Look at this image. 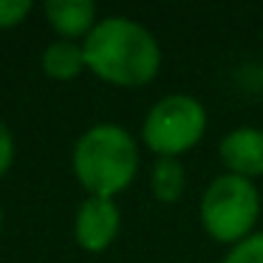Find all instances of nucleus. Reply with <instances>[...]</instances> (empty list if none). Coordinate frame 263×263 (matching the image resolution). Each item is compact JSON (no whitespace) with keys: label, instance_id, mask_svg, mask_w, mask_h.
<instances>
[{"label":"nucleus","instance_id":"1","mask_svg":"<svg viewBox=\"0 0 263 263\" xmlns=\"http://www.w3.org/2000/svg\"><path fill=\"white\" fill-rule=\"evenodd\" d=\"M85 65L93 77L116 88H142L159 77L161 46L147 26L133 17H102L82 40Z\"/></svg>","mask_w":263,"mask_h":263},{"label":"nucleus","instance_id":"2","mask_svg":"<svg viewBox=\"0 0 263 263\" xmlns=\"http://www.w3.org/2000/svg\"><path fill=\"white\" fill-rule=\"evenodd\" d=\"M71 167L88 195L116 198L136 181L139 142L122 125L114 122L93 125L77 139Z\"/></svg>","mask_w":263,"mask_h":263},{"label":"nucleus","instance_id":"3","mask_svg":"<svg viewBox=\"0 0 263 263\" xmlns=\"http://www.w3.org/2000/svg\"><path fill=\"white\" fill-rule=\"evenodd\" d=\"M260 190L249 178L221 173L204 187L198 201L201 229L215 243L235 246L257 232L260 221Z\"/></svg>","mask_w":263,"mask_h":263},{"label":"nucleus","instance_id":"4","mask_svg":"<svg viewBox=\"0 0 263 263\" xmlns=\"http://www.w3.org/2000/svg\"><path fill=\"white\" fill-rule=\"evenodd\" d=\"M210 127L204 102L190 93H167L150 105L142 122V144L156 159H178L198 147Z\"/></svg>","mask_w":263,"mask_h":263},{"label":"nucleus","instance_id":"5","mask_svg":"<svg viewBox=\"0 0 263 263\" xmlns=\"http://www.w3.org/2000/svg\"><path fill=\"white\" fill-rule=\"evenodd\" d=\"M119 227H122V212L116 206V201L88 195L74 215V240L80 243V249L99 255L116 240Z\"/></svg>","mask_w":263,"mask_h":263},{"label":"nucleus","instance_id":"6","mask_svg":"<svg viewBox=\"0 0 263 263\" xmlns=\"http://www.w3.org/2000/svg\"><path fill=\"white\" fill-rule=\"evenodd\" d=\"M218 159L223 164V173H232L240 178H263V127L240 125L223 133L218 142Z\"/></svg>","mask_w":263,"mask_h":263},{"label":"nucleus","instance_id":"7","mask_svg":"<svg viewBox=\"0 0 263 263\" xmlns=\"http://www.w3.org/2000/svg\"><path fill=\"white\" fill-rule=\"evenodd\" d=\"M43 12H46L51 29L60 34V40L77 43V37H88L93 26L99 23L97 6L91 0H48Z\"/></svg>","mask_w":263,"mask_h":263},{"label":"nucleus","instance_id":"8","mask_svg":"<svg viewBox=\"0 0 263 263\" xmlns=\"http://www.w3.org/2000/svg\"><path fill=\"white\" fill-rule=\"evenodd\" d=\"M43 71L51 80H77L82 71H88L85 65V51H82V43L74 40H54L46 46L43 51Z\"/></svg>","mask_w":263,"mask_h":263},{"label":"nucleus","instance_id":"9","mask_svg":"<svg viewBox=\"0 0 263 263\" xmlns=\"http://www.w3.org/2000/svg\"><path fill=\"white\" fill-rule=\"evenodd\" d=\"M187 190V167L181 159H156L150 170V193L159 204H178Z\"/></svg>","mask_w":263,"mask_h":263},{"label":"nucleus","instance_id":"10","mask_svg":"<svg viewBox=\"0 0 263 263\" xmlns=\"http://www.w3.org/2000/svg\"><path fill=\"white\" fill-rule=\"evenodd\" d=\"M221 263H263V229L243 238L240 243L229 246Z\"/></svg>","mask_w":263,"mask_h":263},{"label":"nucleus","instance_id":"11","mask_svg":"<svg viewBox=\"0 0 263 263\" xmlns=\"http://www.w3.org/2000/svg\"><path fill=\"white\" fill-rule=\"evenodd\" d=\"M31 0H0V29H14L31 14Z\"/></svg>","mask_w":263,"mask_h":263},{"label":"nucleus","instance_id":"12","mask_svg":"<svg viewBox=\"0 0 263 263\" xmlns=\"http://www.w3.org/2000/svg\"><path fill=\"white\" fill-rule=\"evenodd\" d=\"M12 161H14V136L6 127V122L0 119V176L12 167Z\"/></svg>","mask_w":263,"mask_h":263},{"label":"nucleus","instance_id":"13","mask_svg":"<svg viewBox=\"0 0 263 263\" xmlns=\"http://www.w3.org/2000/svg\"><path fill=\"white\" fill-rule=\"evenodd\" d=\"M0 227H3V210H0Z\"/></svg>","mask_w":263,"mask_h":263},{"label":"nucleus","instance_id":"14","mask_svg":"<svg viewBox=\"0 0 263 263\" xmlns=\"http://www.w3.org/2000/svg\"><path fill=\"white\" fill-rule=\"evenodd\" d=\"M260 85H263V71H260Z\"/></svg>","mask_w":263,"mask_h":263}]
</instances>
